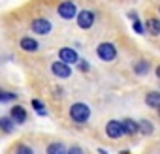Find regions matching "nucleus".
Masks as SVG:
<instances>
[{"label": "nucleus", "instance_id": "f257e3e1", "mask_svg": "<svg viewBox=\"0 0 160 154\" xmlns=\"http://www.w3.org/2000/svg\"><path fill=\"white\" fill-rule=\"evenodd\" d=\"M91 117V107L87 103H73L70 107V118L73 122H87Z\"/></svg>", "mask_w": 160, "mask_h": 154}, {"label": "nucleus", "instance_id": "f03ea898", "mask_svg": "<svg viewBox=\"0 0 160 154\" xmlns=\"http://www.w3.org/2000/svg\"><path fill=\"white\" fill-rule=\"evenodd\" d=\"M96 53H98V58L104 60V62H111V60L117 56V49H115V45H113V43H108V41L100 43L98 49H96Z\"/></svg>", "mask_w": 160, "mask_h": 154}, {"label": "nucleus", "instance_id": "7ed1b4c3", "mask_svg": "<svg viewBox=\"0 0 160 154\" xmlns=\"http://www.w3.org/2000/svg\"><path fill=\"white\" fill-rule=\"evenodd\" d=\"M106 133H108V137H111V139H119V137H122L126 132H124V126H122L121 120H109V122L106 124Z\"/></svg>", "mask_w": 160, "mask_h": 154}, {"label": "nucleus", "instance_id": "20e7f679", "mask_svg": "<svg viewBox=\"0 0 160 154\" xmlns=\"http://www.w3.org/2000/svg\"><path fill=\"white\" fill-rule=\"evenodd\" d=\"M77 26L79 28H91L92 25H94V13L92 12H89V10H83V12H79L77 13Z\"/></svg>", "mask_w": 160, "mask_h": 154}, {"label": "nucleus", "instance_id": "39448f33", "mask_svg": "<svg viewBox=\"0 0 160 154\" xmlns=\"http://www.w3.org/2000/svg\"><path fill=\"white\" fill-rule=\"evenodd\" d=\"M58 15L62 17V19H72V17H75V13H77V6L73 4V2H70V0H66V2H60L58 4Z\"/></svg>", "mask_w": 160, "mask_h": 154}, {"label": "nucleus", "instance_id": "423d86ee", "mask_svg": "<svg viewBox=\"0 0 160 154\" xmlns=\"http://www.w3.org/2000/svg\"><path fill=\"white\" fill-rule=\"evenodd\" d=\"M58 60H62L66 64H75V62H79V56H77L75 49H72V47H60L58 49Z\"/></svg>", "mask_w": 160, "mask_h": 154}, {"label": "nucleus", "instance_id": "0eeeda50", "mask_svg": "<svg viewBox=\"0 0 160 154\" xmlns=\"http://www.w3.org/2000/svg\"><path fill=\"white\" fill-rule=\"evenodd\" d=\"M51 71H53L57 77H60V79H68V77L72 75V70H70V66H68L66 62H62V60H57V62H53V64H51Z\"/></svg>", "mask_w": 160, "mask_h": 154}, {"label": "nucleus", "instance_id": "6e6552de", "mask_svg": "<svg viewBox=\"0 0 160 154\" xmlns=\"http://www.w3.org/2000/svg\"><path fill=\"white\" fill-rule=\"evenodd\" d=\"M32 30L36 32V34H49L51 32V23H49V19H34L32 21Z\"/></svg>", "mask_w": 160, "mask_h": 154}, {"label": "nucleus", "instance_id": "1a4fd4ad", "mask_svg": "<svg viewBox=\"0 0 160 154\" xmlns=\"http://www.w3.org/2000/svg\"><path fill=\"white\" fill-rule=\"evenodd\" d=\"M10 117L13 118L15 124H23V122L27 120V111H25V107H21V105H13V107L10 109Z\"/></svg>", "mask_w": 160, "mask_h": 154}, {"label": "nucleus", "instance_id": "9d476101", "mask_svg": "<svg viewBox=\"0 0 160 154\" xmlns=\"http://www.w3.org/2000/svg\"><path fill=\"white\" fill-rule=\"evenodd\" d=\"M21 49L27 51V53H34V51H38V41L30 36H25L21 40Z\"/></svg>", "mask_w": 160, "mask_h": 154}, {"label": "nucleus", "instance_id": "9b49d317", "mask_svg": "<svg viewBox=\"0 0 160 154\" xmlns=\"http://www.w3.org/2000/svg\"><path fill=\"white\" fill-rule=\"evenodd\" d=\"M145 28H147V32H149L151 36H158V34H160V19H154V17L147 19Z\"/></svg>", "mask_w": 160, "mask_h": 154}, {"label": "nucleus", "instance_id": "f8f14e48", "mask_svg": "<svg viewBox=\"0 0 160 154\" xmlns=\"http://www.w3.org/2000/svg\"><path fill=\"white\" fill-rule=\"evenodd\" d=\"M122 126H124V132H126L128 135H136V133L139 132V122H136V120H132V118H124V120H122Z\"/></svg>", "mask_w": 160, "mask_h": 154}, {"label": "nucleus", "instance_id": "ddd939ff", "mask_svg": "<svg viewBox=\"0 0 160 154\" xmlns=\"http://www.w3.org/2000/svg\"><path fill=\"white\" fill-rule=\"evenodd\" d=\"M145 103L149 107H154V109H160V92H149L145 96Z\"/></svg>", "mask_w": 160, "mask_h": 154}, {"label": "nucleus", "instance_id": "4468645a", "mask_svg": "<svg viewBox=\"0 0 160 154\" xmlns=\"http://www.w3.org/2000/svg\"><path fill=\"white\" fill-rule=\"evenodd\" d=\"M47 154H68V148H66L62 143L55 141V143H51V145L47 147Z\"/></svg>", "mask_w": 160, "mask_h": 154}, {"label": "nucleus", "instance_id": "2eb2a0df", "mask_svg": "<svg viewBox=\"0 0 160 154\" xmlns=\"http://www.w3.org/2000/svg\"><path fill=\"white\" fill-rule=\"evenodd\" d=\"M0 126H2V130H4L6 133H10V132L13 130L15 122H13V118H12V117H2V118H0Z\"/></svg>", "mask_w": 160, "mask_h": 154}, {"label": "nucleus", "instance_id": "dca6fc26", "mask_svg": "<svg viewBox=\"0 0 160 154\" xmlns=\"http://www.w3.org/2000/svg\"><path fill=\"white\" fill-rule=\"evenodd\" d=\"M139 132H141L143 135H151V133L154 132L152 122H149V120H141V122H139Z\"/></svg>", "mask_w": 160, "mask_h": 154}, {"label": "nucleus", "instance_id": "f3484780", "mask_svg": "<svg viewBox=\"0 0 160 154\" xmlns=\"http://www.w3.org/2000/svg\"><path fill=\"white\" fill-rule=\"evenodd\" d=\"M134 71H136V73H139V75H145V73L149 71V64H147L145 60H139V62H136V64H134Z\"/></svg>", "mask_w": 160, "mask_h": 154}, {"label": "nucleus", "instance_id": "a211bd4d", "mask_svg": "<svg viewBox=\"0 0 160 154\" xmlns=\"http://www.w3.org/2000/svg\"><path fill=\"white\" fill-rule=\"evenodd\" d=\"M32 107L36 109V113H38V115H42V117H43V115H47L45 107H43V105H42V103H40L38 100H34V102H32Z\"/></svg>", "mask_w": 160, "mask_h": 154}, {"label": "nucleus", "instance_id": "6ab92c4d", "mask_svg": "<svg viewBox=\"0 0 160 154\" xmlns=\"http://www.w3.org/2000/svg\"><path fill=\"white\" fill-rule=\"evenodd\" d=\"M15 154H34V150L28 145H19L17 150H15Z\"/></svg>", "mask_w": 160, "mask_h": 154}, {"label": "nucleus", "instance_id": "aec40b11", "mask_svg": "<svg viewBox=\"0 0 160 154\" xmlns=\"http://www.w3.org/2000/svg\"><path fill=\"white\" fill-rule=\"evenodd\" d=\"M17 96L13 94V92H2V96H0V100L2 102H10V100H15Z\"/></svg>", "mask_w": 160, "mask_h": 154}, {"label": "nucleus", "instance_id": "412c9836", "mask_svg": "<svg viewBox=\"0 0 160 154\" xmlns=\"http://www.w3.org/2000/svg\"><path fill=\"white\" fill-rule=\"evenodd\" d=\"M68 154H83V148H81V147H77V145H73V147L68 148Z\"/></svg>", "mask_w": 160, "mask_h": 154}, {"label": "nucleus", "instance_id": "4be33fe9", "mask_svg": "<svg viewBox=\"0 0 160 154\" xmlns=\"http://www.w3.org/2000/svg\"><path fill=\"white\" fill-rule=\"evenodd\" d=\"M134 30H136L138 34H143V32H145V30H143V26H141V23H139L138 19L134 21Z\"/></svg>", "mask_w": 160, "mask_h": 154}, {"label": "nucleus", "instance_id": "5701e85b", "mask_svg": "<svg viewBox=\"0 0 160 154\" xmlns=\"http://www.w3.org/2000/svg\"><path fill=\"white\" fill-rule=\"evenodd\" d=\"M77 64H79V70H81V71H87L89 70V62L87 60H79Z\"/></svg>", "mask_w": 160, "mask_h": 154}, {"label": "nucleus", "instance_id": "b1692460", "mask_svg": "<svg viewBox=\"0 0 160 154\" xmlns=\"http://www.w3.org/2000/svg\"><path fill=\"white\" fill-rule=\"evenodd\" d=\"M156 77H158V79H160V66L156 68Z\"/></svg>", "mask_w": 160, "mask_h": 154}, {"label": "nucleus", "instance_id": "393cba45", "mask_svg": "<svg viewBox=\"0 0 160 154\" xmlns=\"http://www.w3.org/2000/svg\"><path fill=\"white\" fill-rule=\"evenodd\" d=\"M98 152H100V154H108V152H106V150H104V148H100V150H98Z\"/></svg>", "mask_w": 160, "mask_h": 154}, {"label": "nucleus", "instance_id": "a878e982", "mask_svg": "<svg viewBox=\"0 0 160 154\" xmlns=\"http://www.w3.org/2000/svg\"><path fill=\"white\" fill-rule=\"evenodd\" d=\"M158 117H160V109H158Z\"/></svg>", "mask_w": 160, "mask_h": 154}, {"label": "nucleus", "instance_id": "bb28decb", "mask_svg": "<svg viewBox=\"0 0 160 154\" xmlns=\"http://www.w3.org/2000/svg\"><path fill=\"white\" fill-rule=\"evenodd\" d=\"M158 12H160V8H158Z\"/></svg>", "mask_w": 160, "mask_h": 154}]
</instances>
